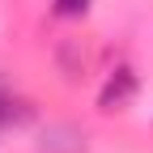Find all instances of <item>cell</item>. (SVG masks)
I'll return each mask as SVG.
<instances>
[{"mask_svg": "<svg viewBox=\"0 0 153 153\" xmlns=\"http://www.w3.org/2000/svg\"><path fill=\"white\" fill-rule=\"evenodd\" d=\"M89 9V0H55V13L60 17H81Z\"/></svg>", "mask_w": 153, "mask_h": 153, "instance_id": "2", "label": "cell"}, {"mask_svg": "<svg viewBox=\"0 0 153 153\" xmlns=\"http://www.w3.org/2000/svg\"><path fill=\"white\" fill-rule=\"evenodd\" d=\"M132 89H136V76H132L128 68H119V72H115V81H106V89H102V111H115V106H123Z\"/></svg>", "mask_w": 153, "mask_h": 153, "instance_id": "1", "label": "cell"}]
</instances>
